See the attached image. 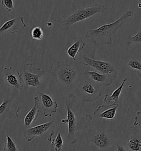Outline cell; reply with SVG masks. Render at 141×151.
I'll use <instances>...</instances> for the list:
<instances>
[{"label":"cell","mask_w":141,"mask_h":151,"mask_svg":"<svg viewBox=\"0 0 141 151\" xmlns=\"http://www.w3.org/2000/svg\"><path fill=\"white\" fill-rule=\"evenodd\" d=\"M75 102L76 96L73 93H70L65 102L67 117L61 120L62 123L67 124V139L70 145H74L77 142L75 132L88 128L93 119L92 116L90 114L80 115L75 108Z\"/></svg>","instance_id":"cell-1"},{"label":"cell","mask_w":141,"mask_h":151,"mask_svg":"<svg viewBox=\"0 0 141 151\" xmlns=\"http://www.w3.org/2000/svg\"><path fill=\"white\" fill-rule=\"evenodd\" d=\"M132 15V11L127 10L114 22L86 32L84 37L92 39L96 47L100 45H111L113 44V37Z\"/></svg>","instance_id":"cell-2"},{"label":"cell","mask_w":141,"mask_h":151,"mask_svg":"<svg viewBox=\"0 0 141 151\" xmlns=\"http://www.w3.org/2000/svg\"><path fill=\"white\" fill-rule=\"evenodd\" d=\"M107 9L108 7L102 4H94L81 8L70 15L60 17L57 19V26L61 31H65L75 23L92 18Z\"/></svg>","instance_id":"cell-3"},{"label":"cell","mask_w":141,"mask_h":151,"mask_svg":"<svg viewBox=\"0 0 141 151\" xmlns=\"http://www.w3.org/2000/svg\"><path fill=\"white\" fill-rule=\"evenodd\" d=\"M21 74L24 89L28 87H34L38 89L45 88V85L40 80L44 74V71L39 67L28 63L24 65Z\"/></svg>","instance_id":"cell-4"},{"label":"cell","mask_w":141,"mask_h":151,"mask_svg":"<svg viewBox=\"0 0 141 151\" xmlns=\"http://www.w3.org/2000/svg\"><path fill=\"white\" fill-rule=\"evenodd\" d=\"M77 96L82 101L88 103L95 102L102 94L100 87L90 80L81 81L75 89Z\"/></svg>","instance_id":"cell-5"},{"label":"cell","mask_w":141,"mask_h":151,"mask_svg":"<svg viewBox=\"0 0 141 151\" xmlns=\"http://www.w3.org/2000/svg\"><path fill=\"white\" fill-rule=\"evenodd\" d=\"M51 74L61 83L67 86H70L77 79L78 71L75 67L63 64L54 67L51 71Z\"/></svg>","instance_id":"cell-6"},{"label":"cell","mask_w":141,"mask_h":151,"mask_svg":"<svg viewBox=\"0 0 141 151\" xmlns=\"http://www.w3.org/2000/svg\"><path fill=\"white\" fill-rule=\"evenodd\" d=\"M79 62L84 65L92 67L100 73L108 75L115 79H118V73L115 67L108 62L97 60L85 55H82Z\"/></svg>","instance_id":"cell-7"},{"label":"cell","mask_w":141,"mask_h":151,"mask_svg":"<svg viewBox=\"0 0 141 151\" xmlns=\"http://www.w3.org/2000/svg\"><path fill=\"white\" fill-rule=\"evenodd\" d=\"M16 100L10 97L4 99L0 104V125L6 120H16L19 117V113L21 110Z\"/></svg>","instance_id":"cell-8"},{"label":"cell","mask_w":141,"mask_h":151,"mask_svg":"<svg viewBox=\"0 0 141 151\" xmlns=\"http://www.w3.org/2000/svg\"><path fill=\"white\" fill-rule=\"evenodd\" d=\"M124 144L127 151H141V129L132 126L130 127L124 137Z\"/></svg>","instance_id":"cell-9"},{"label":"cell","mask_w":141,"mask_h":151,"mask_svg":"<svg viewBox=\"0 0 141 151\" xmlns=\"http://www.w3.org/2000/svg\"><path fill=\"white\" fill-rule=\"evenodd\" d=\"M4 83L9 90L24 89L21 73L13 67H6L4 69Z\"/></svg>","instance_id":"cell-10"},{"label":"cell","mask_w":141,"mask_h":151,"mask_svg":"<svg viewBox=\"0 0 141 151\" xmlns=\"http://www.w3.org/2000/svg\"><path fill=\"white\" fill-rule=\"evenodd\" d=\"M24 18L22 16L9 19L0 27V36L6 33H19L26 28Z\"/></svg>","instance_id":"cell-11"},{"label":"cell","mask_w":141,"mask_h":151,"mask_svg":"<svg viewBox=\"0 0 141 151\" xmlns=\"http://www.w3.org/2000/svg\"><path fill=\"white\" fill-rule=\"evenodd\" d=\"M53 122L54 121L52 120L48 122L28 128L23 132V136L29 142H31L36 136H40L44 139L43 136L53 126Z\"/></svg>","instance_id":"cell-12"},{"label":"cell","mask_w":141,"mask_h":151,"mask_svg":"<svg viewBox=\"0 0 141 151\" xmlns=\"http://www.w3.org/2000/svg\"><path fill=\"white\" fill-rule=\"evenodd\" d=\"M41 101L43 115L45 117H52L53 114L56 113L58 108L57 101H53L48 95L43 92L37 91Z\"/></svg>","instance_id":"cell-13"},{"label":"cell","mask_w":141,"mask_h":151,"mask_svg":"<svg viewBox=\"0 0 141 151\" xmlns=\"http://www.w3.org/2000/svg\"><path fill=\"white\" fill-rule=\"evenodd\" d=\"M119 107V104L112 103L109 105H103L98 107L94 111L93 115L97 118H104L112 120L115 118L116 111Z\"/></svg>","instance_id":"cell-14"},{"label":"cell","mask_w":141,"mask_h":151,"mask_svg":"<svg viewBox=\"0 0 141 151\" xmlns=\"http://www.w3.org/2000/svg\"><path fill=\"white\" fill-rule=\"evenodd\" d=\"M85 74L88 77V79L99 87L109 86L113 84V78L108 75L95 71H86Z\"/></svg>","instance_id":"cell-15"},{"label":"cell","mask_w":141,"mask_h":151,"mask_svg":"<svg viewBox=\"0 0 141 151\" xmlns=\"http://www.w3.org/2000/svg\"><path fill=\"white\" fill-rule=\"evenodd\" d=\"M34 104L32 108L27 112L24 119L25 127H28L31 124L38 119L40 110V99L38 96L34 97Z\"/></svg>","instance_id":"cell-16"},{"label":"cell","mask_w":141,"mask_h":151,"mask_svg":"<svg viewBox=\"0 0 141 151\" xmlns=\"http://www.w3.org/2000/svg\"><path fill=\"white\" fill-rule=\"evenodd\" d=\"M89 142L100 149H105L110 146L111 141L108 135L104 132H97L89 139Z\"/></svg>","instance_id":"cell-17"},{"label":"cell","mask_w":141,"mask_h":151,"mask_svg":"<svg viewBox=\"0 0 141 151\" xmlns=\"http://www.w3.org/2000/svg\"><path fill=\"white\" fill-rule=\"evenodd\" d=\"M85 46V42L82 39H79L68 48L67 51L68 55L73 60H76L79 53L83 49Z\"/></svg>","instance_id":"cell-18"},{"label":"cell","mask_w":141,"mask_h":151,"mask_svg":"<svg viewBox=\"0 0 141 151\" xmlns=\"http://www.w3.org/2000/svg\"><path fill=\"white\" fill-rule=\"evenodd\" d=\"M127 81V78H125L121 85L119 86V87L114 90L113 93H111V95H109L108 94H106L103 100L104 102L110 103L111 101H114V103L119 104V97L122 92L123 86Z\"/></svg>","instance_id":"cell-19"},{"label":"cell","mask_w":141,"mask_h":151,"mask_svg":"<svg viewBox=\"0 0 141 151\" xmlns=\"http://www.w3.org/2000/svg\"><path fill=\"white\" fill-rule=\"evenodd\" d=\"M127 65L137 71L138 76L141 78V55H137L130 59Z\"/></svg>","instance_id":"cell-20"},{"label":"cell","mask_w":141,"mask_h":151,"mask_svg":"<svg viewBox=\"0 0 141 151\" xmlns=\"http://www.w3.org/2000/svg\"><path fill=\"white\" fill-rule=\"evenodd\" d=\"M125 43L127 45H133L137 48L141 47V29L135 36L128 35L125 40Z\"/></svg>","instance_id":"cell-21"},{"label":"cell","mask_w":141,"mask_h":151,"mask_svg":"<svg viewBox=\"0 0 141 151\" xmlns=\"http://www.w3.org/2000/svg\"><path fill=\"white\" fill-rule=\"evenodd\" d=\"M49 142L54 147L55 151H61L63 147V141L62 138L61 134L60 132L57 133V136L55 139H51Z\"/></svg>","instance_id":"cell-22"},{"label":"cell","mask_w":141,"mask_h":151,"mask_svg":"<svg viewBox=\"0 0 141 151\" xmlns=\"http://www.w3.org/2000/svg\"><path fill=\"white\" fill-rule=\"evenodd\" d=\"M3 151H19L17 149L16 143L9 134H6Z\"/></svg>","instance_id":"cell-23"},{"label":"cell","mask_w":141,"mask_h":151,"mask_svg":"<svg viewBox=\"0 0 141 151\" xmlns=\"http://www.w3.org/2000/svg\"><path fill=\"white\" fill-rule=\"evenodd\" d=\"M44 36V32L40 26L34 27L31 31V37L34 40H41Z\"/></svg>","instance_id":"cell-24"},{"label":"cell","mask_w":141,"mask_h":151,"mask_svg":"<svg viewBox=\"0 0 141 151\" xmlns=\"http://www.w3.org/2000/svg\"><path fill=\"white\" fill-rule=\"evenodd\" d=\"M1 5L9 12H11L14 8L13 0H1Z\"/></svg>","instance_id":"cell-25"},{"label":"cell","mask_w":141,"mask_h":151,"mask_svg":"<svg viewBox=\"0 0 141 151\" xmlns=\"http://www.w3.org/2000/svg\"><path fill=\"white\" fill-rule=\"evenodd\" d=\"M133 124L135 126L140 127L141 129V110L137 112L136 116L135 117V121Z\"/></svg>","instance_id":"cell-26"},{"label":"cell","mask_w":141,"mask_h":151,"mask_svg":"<svg viewBox=\"0 0 141 151\" xmlns=\"http://www.w3.org/2000/svg\"><path fill=\"white\" fill-rule=\"evenodd\" d=\"M116 151H127V150H126V148L123 147L122 145H119L118 146H117L116 147Z\"/></svg>","instance_id":"cell-27"}]
</instances>
